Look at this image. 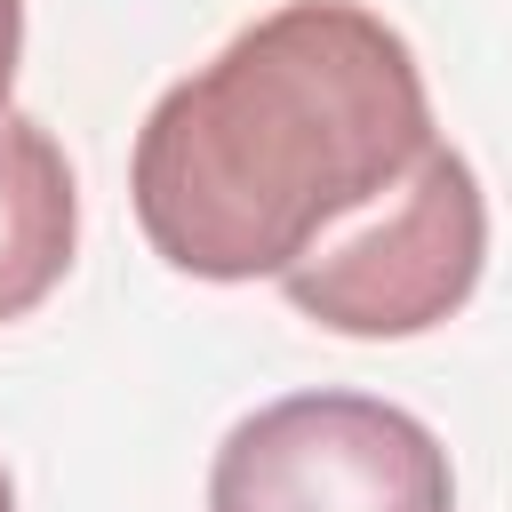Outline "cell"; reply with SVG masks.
Here are the masks:
<instances>
[{
    "label": "cell",
    "mask_w": 512,
    "mask_h": 512,
    "mask_svg": "<svg viewBox=\"0 0 512 512\" xmlns=\"http://www.w3.org/2000/svg\"><path fill=\"white\" fill-rule=\"evenodd\" d=\"M432 144L408 40L352 0H288L184 72L136 128L144 240L192 280L288 272Z\"/></svg>",
    "instance_id": "obj_1"
},
{
    "label": "cell",
    "mask_w": 512,
    "mask_h": 512,
    "mask_svg": "<svg viewBox=\"0 0 512 512\" xmlns=\"http://www.w3.org/2000/svg\"><path fill=\"white\" fill-rule=\"evenodd\" d=\"M208 512H456L448 448L376 392H288L208 464Z\"/></svg>",
    "instance_id": "obj_2"
},
{
    "label": "cell",
    "mask_w": 512,
    "mask_h": 512,
    "mask_svg": "<svg viewBox=\"0 0 512 512\" xmlns=\"http://www.w3.org/2000/svg\"><path fill=\"white\" fill-rule=\"evenodd\" d=\"M488 264V200L464 152L424 144V160L392 184L384 216L360 232H320L288 272V304L336 336H416L448 320Z\"/></svg>",
    "instance_id": "obj_3"
},
{
    "label": "cell",
    "mask_w": 512,
    "mask_h": 512,
    "mask_svg": "<svg viewBox=\"0 0 512 512\" xmlns=\"http://www.w3.org/2000/svg\"><path fill=\"white\" fill-rule=\"evenodd\" d=\"M80 240V192L56 136L24 112H0V320H24L64 272Z\"/></svg>",
    "instance_id": "obj_4"
},
{
    "label": "cell",
    "mask_w": 512,
    "mask_h": 512,
    "mask_svg": "<svg viewBox=\"0 0 512 512\" xmlns=\"http://www.w3.org/2000/svg\"><path fill=\"white\" fill-rule=\"evenodd\" d=\"M16 48H24V0H0V112L16 88Z\"/></svg>",
    "instance_id": "obj_5"
}]
</instances>
